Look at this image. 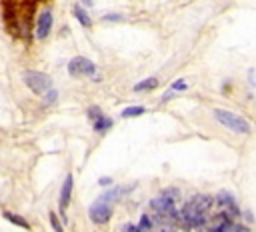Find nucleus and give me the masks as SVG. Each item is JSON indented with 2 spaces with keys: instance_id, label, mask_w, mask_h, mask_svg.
I'll return each mask as SVG.
<instances>
[{
  "instance_id": "nucleus-1",
  "label": "nucleus",
  "mask_w": 256,
  "mask_h": 232,
  "mask_svg": "<svg viewBox=\"0 0 256 232\" xmlns=\"http://www.w3.org/2000/svg\"><path fill=\"white\" fill-rule=\"evenodd\" d=\"M210 206H212V198L208 194H196L192 200H188L184 208L180 210V220L188 228L204 226L208 212H210Z\"/></svg>"
},
{
  "instance_id": "nucleus-2",
  "label": "nucleus",
  "mask_w": 256,
  "mask_h": 232,
  "mask_svg": "<svg viewBox=\"0 0 256 232\" xmlns=\"http://www.w3.org/2000/svg\"><path fill=\"white\" fill-rule=\"evenodd\" d=\"M214 118L222 124L230 128L232 132H238V134H250V122L246 118H242L240 114L236 112H230V110H224V108H216L214 110Z\"/></svg>"
},
{
  "instance_id": "nucleus-3",
  "label": "nucleus",
  "mask_w": 256,
  "mask_h": 232,
  "mask_svg": "<svg viewBox=\"0 0 256 232\" xmlns=\"http://www.w3.org/2000/svg\"><path fill=\"white\" fill-rule=\"evenodd\" d=\"M24 78V84L28 88L34 92V94H46L48 90H52V78L44 72H38V70H26L22 74Z\"/></svg>"
},
{
  "instance_id": "nucleus-4",
  "label": "nucleus",
  "mask_w": 256,
  "mask_h": 232,
  "mask_svg": "<svg viewBox=\"0 0 256 232\" xmlns=\"http://www.w3.org/2000/svg\"><path fill=\"white\" fill-rule=\"evenodd\" d=\"M68 72L70 76L74 78H82V76H92L96 72V64L92 60H88V58L84 56H74L72 60L68 62Z\"/></svg>"
},
{
  "instance_id": "nucleus-5",
  "label": "nucleus",
  "mask_w": 256,
  "mask_h": 232,
  "mask_svg": "<svg viewBox=\"0 0 256 232\" xmlns=\"http://www.w3.org/2000/svg\"><path fill=\"white\" fill-rule=\"evenodd\" d=\"M88 216H90V220L94 224H106L110 220V216H112V208H110V204H106V202L96 200L90 206V210H88Z\"/></svg>"
},
{
  "instance_id": "nucleus-6",
  "label": "nucleus",
  "mask_w": 256,
  "mask_h": 232,
  "mask_svg": "<svg viewBox=\"0 0 256 232\" xmlns=\"http://www.w3.org/2000/svg\"><path fill=\"white\" fill-rule=\"evenodd\" d=\"M50 28H52V12L50 10H44L40 12L38 16V22H36V36L42 40L50 34Z\"/></svg>"
},
{
  "instance_id": "nucleus-7",
  "label": "nucleus",
  "mask_w": 256,
  "mask_h": 232,
  "mask_svg": "<svg viewBox=\"0 0 256 232\" xmlns=\"http://www.w3.org/2000/svg\"><path fill=\"white\" fill-rule=\"evenodd\" d=\"M70 196H72V174H68V176L64 178V184H62V190H60V212H62V216H64V210L68 208Z\"/></svg>"
},
{
  "instance_id": "nucleus-8",
  "label": "nucleus",
  "mask_w": 256,
  "mask_h": 232,
  "mask_svg": "<svg viewBox=\"0 0 256 232\" xmlns=\"http://www.w3.org/2000/svg\"><path fill=\"white\" fill-rule=\"evenodd\" d=\"M72 14L76 16V20H78V22H80L82 26H90V24H92V20H90L88 12H86V10H84V8L80 6V4H76V6L72 8Z\"/></svg>"
},
{
  "instance_id": "nucleus-9",
  "label": "nucleus",
  "mask_w": 256,
  "mask_h": 232,
  "mask_svg": "<svg viewBox=\"0 0 256 232\" xmlns=\"http://www.w3.org/2000/svg\"><path fill=\"white\" fill-rule=\"evenodd\" d=\"M158 86V78H154V76H150V78H146V80H140L136 86H134V92H142V90H152V88H156Z\"/></svg>"
},
{
  "instance_id": "nucleus-10",
  "label": "nucleus",
  "mask_w": 256,
  "mask_h": 232,
  "mask_svg": "<svg viewBox=\"0 0 256 232\" xmlns=\"http://www.w3.org/2000/svg\"><path fill=\"white\" fill-rule=\"evenodd\" d=\"M2 216H4L8 222H12V224H16V226H20V228H24V230L30 228V224H28L22 216H18V214H14V212H8V210H6V212H2Z\"/></svg>"
},
{
  "instance_id": "nucleus-11",
  "label": "nucleus",
  "mask_w": 256,
  "mask_h": 232,
  "mask_svg": "<svg viewBox=\"0 0 256 232\" xmlns=\"http://www.w3.org/2000/svg\"><path fill=\"white\" fill-rule=\"evenodd\" d=\"M108 128H112V118H108V116H100V118L94 120V130L96 132H106Z\"/></svg>"
},
{
  "instance_id": "nucleus-12",
  "label": "nucleus",
  "mask_w": 256,
  "mask_h": 232,
  "mask_svg": "<svg viewBox=\"0 0 256 232\" xmlns=\"http://www.w3.org/2000/svg\"><path fill=\"white\" fill-rule=\"evenodd\" d=\"M214 232H248V228L244 224H232V222H228V224H224L222 228H218Z\"/></svg>"
},
{
  "instance_id": "nucleus-13",
  "label": "nucleus",
  "mask_w": 256,
  "mask_h": 232,
  "mask_svg": "<svg viewBox=\"0 0 256 232\" xmlns=\"http://www.w3.org/2000/svg\"><path fill=\"white\" fill-rule=\"evenodd\" d=\"M138 114H144V106H128L122 110L124 118H132V116H138Z\"/></svg>"
},
{
  "instance_id": "nucleus-14",
  "label": "nucleus",
  "mask_w": 256,
  "mask_h": 232,
  "mask_svg": "<svg viewBox=\"0 0 256 232\" xmlns=\"http://www.w3.org/2000/svg\"><path fill=\"white\" fill-rule=\"evenodd\" d=\"M44 98H42V102H44V106H50V104H54L56 102V98H58V92L52 88V90H48L46 94H42Z\"/></svg>"
},
{
  "instance_id": "nucleus-15",
  "label": "nucleus",
  "mask_w": 256,
  "mask_h": 232,
  "mask_svg": "<svg viewBox=\"0 0 256 232\" xmlns=\"http://www.w3.org/2000/svg\"><path fill=\"white\" fill-rule=\"evenodd\" d=\"M138 228H140L142 232H148V230L152 228V222H150V216H142V218H140V224H138Z\"/></svg>"
},
{
  "instance_id": "nucleus-16",
  "label": "nucleus",
  "mask_w": 256,
  "mask_h": 232,
  "mask_svg": "<svg viewBox=\"0 0 256 232\" xmlns=\"http://www.w3.org/2000/svg\"><path fill=\"white\" fill-rule=\"evenodd\" d=\"M50 224H52L54 232H62V226H60V222H58V218H56L54 212H50Z\"/></svg>"
},
{
  "instance_id": "nucleus-17",
  "label": "nucleus",
  "mask_w": 256,
  "mask_h": 232,
  "mask_svg": "<svg viewBox=\"0 0 256 232\" xmlns=\"http://www.w3.org/2000/svg\"><path fill=\"white\" fill-rule=\"evenodd\" d=\"M88 116H90L92 120H96V118H100V116H102V112H100V108H96V106H92V108L88 110Z\"/></svg>"
},
{
  "instance_id": "nucleus-18",
  "label": "nucleus",
  "mask_w": 256,
  "mask_h": 232,
  "mask_svg": "<svg viewBox=\"0 0 256 232\" xmlns=\"http://www.w3.org/2000/svg\"><path fill=\"white\" fill-rule=\"evenodd\" d=\"M188 88V84L184 82V80H176V82H172V90H186Z\"/></svg>"
},
{
  "instance_id": "nucleus-19",
  "label": "nucleus",
  "mask_w": 256,
  "mask_h": 232,
  "mask_svg": "<svg viewBox=\"0 0 256 232\" xmlns=\"http://www.w3.org/2000/svg\"><path fill=\"white\" fill-rule=\"evenodd\" d=\"M122 232H142L138 226H132V224H126V226H122Z\"/></svg>"
},
{
  "instance_id": "nucleus-20",
  "label": "nucleus",
  "mask_w": 256,
  "mask_h": 232,
  "mask_svg": "<svg viewBox=\"0 0 256 232\" xmlns=\"http://www.w3.org/2000/svg\"><path fill=\"white\" fill-rule=\"evenodd\" d=\"M98 184H100V186H108V184H112V178H110V176H102V178L98 180Z\"/></svg>"
},
{
  "instance_id": "nucleus-21",
  "label": "nucleus",
  "mask_w": 256,
  "mask_h": 232,
  "mask_svg": "<svg viewBox=\"0 0 256 232\" xmlns=\"http://www.w3.org/2000/svg\"><path fill=\"white\" fill-rule=\"evenodd\" d=\"M120 18V14H106L104 16V20H118Z\"/></svg>"
},
{
  "instance_id": "nucleus-22",
  "label": "nucleus",
  "mask_w": 256,
  "mask_h": 232,
  "mask_svg": "<svg viewBox=\"0 0 256 232\" xmlns=\"http://www.w3.org/2000/svg\"><path fill=\"white\" fill-rule=\"evenodd\" d=\"M82 2H84L86 6H92V0H82Z\"/></svg>"
}]
</instances>
